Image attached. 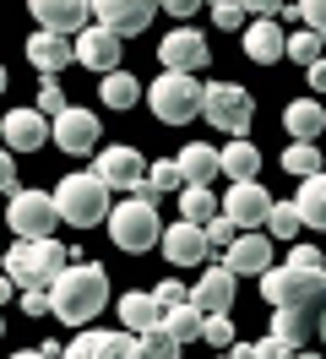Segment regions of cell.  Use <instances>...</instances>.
I'll use <instances>...</instances> for the list:
<instances>
[{"mask_svg": "<svg viewBox=\"0 0 326 359\" xmlns=\"http://www.w3.org/2000/svg\"><path fill=\"white\" fill-rule=\"evenodd\" d=\"M43 294H49V316H55V321L87 327V321L109 305V272L98 267V262H71Z\"/></svg>", "mask_w": 326, "mask_h": 359, "instance_id": "obj_1", "label": "cell"}, {"mask_svg": "<svg viewBox=\"0 0 326 359\" xmlns=\"http://www.w3.org/2000/svg\"><path fill=\"white\" fill-rule=\"evenodd\" d=\"M49 202H55V218L71 229H93V224H104V212H109V191L98 185V175L93 169H76V175H65L55 191H49Z\"/></svg>", "mask_w": 326, "mask_h": 359, "instance_id": "obj_2", "label": "cell"}, {"mask_svg": "<svg viewBox=\"0 0 326 359\" xmlns=\"http://www.w3.org/2000/svg\"><path fill=\"white\" fill-rule=\"evenodd\" d=\"M104 224H109V240L120 250H130V256H142V250L158 245V234H163V224H158V207H142V202H109L104 212Z\"/></svg>", "mask_w": 326, "mask_h": 359, "instance_id": "obj_3", "label": "cell"}, {"mask_svg": "<svg viewBox=\"0 0 326 359\" xmlns=\"http://www.w3.org/2000/svg\"><path fill=\"white\" fill-rule=\"evenodd\" d=\"M147 104L163 126H191V120H201V82H196V76L158 71V82L147 88Z\"/></svg>", "mask_w": 326, "mask_h": 359, "instance_id": "obj_4", "label": "cell"}, {"mask_svg": "<svg viewBox=\"0 0 326 359\" xmlns=\"http://www.w3.org/2000/svg\"><path fill=\"white\" fill-rule=\"evenodd\" d=\"M201 114H207V126H217V131L245 136L250 120H256V98L239 88V82H207L201 88Z\"/></svg>", "mask_w": 326, "mask_h": 359, "instance_id": "obj_5", "label": "cell"}, {"mask_svg": "<svg viewBox=\"0 0 326 359\" xmlns=\"http://www.w3.org/2000/svg\"><path fill=\"white\" fill-rule=\"evenodd\" d=\"M326 278L321 272H299V267H266L261 272V294L272 311H299V305H321Z\"/></svg>", "mask_w": 326, "mask_h": 359, "instance_id": "obj_6", "label": "cell"}, {"mask_svg": "<svg viewBox=\"0 0 326 359\" xmlns=\"http://www.w3.org/2000/svg\"><path fill=\"white\" fill-rule=\"evenodd\" d=\"M6 229L17 234V240H55V202H49V191H11V202H6Z\"/></svg>", "mask_w": 326, "mask_h": 359, "instance_id": "obj_7", "label": "cell"}, {"mask_svg": "<svg viewBox=\"0 0 326 359\" xmlns=\"http://www.w3.org/2000/svg\"><path fill=\"white\" fill-rule=\"evenodd\" d=\"M152 17H158V6H147V0H93V6H87V22L104 27L109 39H130V33H142Z\"/></svg>", "mask_w": 326, "mask_h": 359, "instance_id": "obj_8", "label": "cell"}, {"mask_svg": "<svg viewBox=\"0 0 326 359\" xmlns=\"http://www.w3.org/2000/svg\"><path fill=\"white\" fill-rule=\"evenodd\" d=\"M98 136H104V126H98V114L76 109V104H65L55 120H49V142L60 147V153H98Z\"/></svg>", "mask_w": 326, "mask_h": 359, "instance_id": "obj_9", "label": "cell"}, {"mask_svg": "<svg viewBox=\"0 0 326 359\" xmlns=\"http://www.w3.org/2000/svg\"><path fill=\"white\" fill-rule=\"evenodd\" d=\"M217 212H223V218H229L239 234H250V229L266 224V212H272V196H266V185H261V180H245V185H234V191H223Z\"/></svg>", "mask_w": 326, "mask_h": 359, "instance_id": "obj_10", "label": "cell"}, {"mask_svg": "<svg viewBox=\"0 0 326 359\" xmlns=\"http://www.w3.org/2000/svg\"><path fill=\"white\" fill-rule=\"evenodd\" d=\"M93 175H98V185L114 196V191H136V185L147 180V163H142V153H136V147H125V142H120V147H98Z\"/></svg>", "mask_w": 326, "mask_h": 359, "instance_id": "obj_11", "label": "cell"}, {"mask_svg": "<svg viewBox=\"0 0 326 359\" xmlns=\"http://www.w3.org/2000/svg\"><path fill=\"white\" fill-rule=\"evenodd\" d=\"M158 60H163V71H174V76H196V71L212 60V49H207V39H201L196 27H174L169 39L158 44Z\"/></svg>", "mask_w": 326, "mask_h": 359, "instance_id": "obj_12", "label": "cell"}, {"mask_svg": "<svg viewBox=\"0 0 326 359\" xmlns=\"http://www.w3.org/2000/svg\"><path fill=\"white\" fill-rule=\"evenodd\" d=\"M60 359H136V337L109 332V327H82L71 337V348H60Z\"/></svg>", "mask_w": 326, "mask_h": 359, "instance_id": "obj_13", "label": "cell"}, {"mask_svg": "<svg viewBox=\"0 0 326 359\" xmlns=\"http://www.w3.org/2000/svg\"><path fill=\"white\" fill-rule=\"evenodd\" d=\"M71 66H87V71H98V76L120 71V39H109L104 27L87 22L82 33L71 39Z\"/></svg>", "mask_w": 326, "mask_h": 359, "instance_id": "obj_14", "label": "cell"}, {"mask_svg": "<svg viewBox=\"0 0 326 359\" xmlns=\"http://www.w3.org/2000/svg\"><path fill=\"white\" fill-rule=\"evenodd\" d=\"M217 267L229 272V278H261V272L272 267V240H266L261 229H250V234H234V245H229V256H223Z\"/></svg>", "mask_w": 326, "mask_h": 359, "instance_id": "obj_15", "label": "cell"}, {"mask_svg": "<svg viewBox=\"0 0 326 359\" xmlns=\"http://www.w3.org/2000/svg\"><path fill=\"white\" fill-rule=\"evenodd\" d=\"M33 17H39V33H49V39H76L87 27V0H33L27 6Z\"/></svg>", "mask_w": 326, "mask_h": 359, "instance_id": "obj_16", "label": "cell"}, {"mask_svg": "<svg viewBox=\"0 0 326 359\" xmlns=\"http://www.w3.org/2000/svg\"><path fill=\"white\" fill-rule=\"evenodd\" d=\"M0 142H6V153H33V147L49 142V120L33 114V104H27V109H11L0 120Z\"/></svg>", "mask_w": 326, "mask_h": 359, "instance_id": "obj_17", "label": "cell"}, {"mask_svg": "<svg viewBox=\"0 0 326 359\" xmlns=\"http://www.w3.org/2000/svg\"><path fill=\"white\" fill-rule=\"evenodd\" d=\"M278 343L288 348H304V343H315L321 337V305H299V311H272V332Z\"/></svg>", "mask_w": 326, "mask_h": 359, "instance_id": "obj_18", "label": "cell"}, {"mask_svg": "<svg viewBox=\"0 0 326 359\" xmlns=\"http://www.w3.org/2000/svg\"><path fill=\"white\" fill-rule=\"evenodd\" d=\"M234 283H239V278H229L223 267H207L191 283V305L201 316H229V305H234Z\"/></svg>", "mask_w": 326, "mask_h": 359, "instance_id": "obj_19", "label": "cell"}, {"mask_svg": "<svg viewBox=\"0 0 326 359\" xmlns=\"http://www.w3.org/2000/svg\"><path fill=\"white\" fill-rule=\"evenodd\" d=\"M158 245H163V256H169L174 267H201L207 262V234L196 224H169L158 234Z\"/></svg>", "mask_w": 326, "mask_h": 359, "instance_id": "obj_20", "label": "cell"}, {"mask_svg": "<svg viewBox=\"0 0 326 359\" xmlns=\"http://www.w3.org/2000/svg\"><path fill=\"white\" fill-rule=\"evenodd\" d=\"M283 131L294 136V142H315L326 131V109L321 98H294L288 109H283Z\"/></svg>", "mask_w": 326, "mask_h": 359, "instance_id": "obj_21", "label": "cell"}, {"mask_svg": "<svg viewBox=\"0 0 326 359\" xmlns=\"http://www.w3.org/2000/svg\"><path fill=\"white\" fill-rule=\"evenodd\" d=\"M217 175H229L234 185L256 180L261 175V147H256V142H245V136H234V142L217 153Z\"/></svg>", "mask_w": 326, "mask_h": 359, "instance_id": "obj_22", "label": "cell"}, {"mask_svg": "<svg viewBox=\"0 0 326 359\" xmlns=\"http://www.w3.org/2000/svg\"><path fill=\"white\" fill-rule=\"evenodd\" d=\"M239 39H245V55H250L256 66H278V60H283V39H288V33H283L278 22H250Z\"/></svg>", "mask_w": 326, "mask_h": 359, "instance_id": "obj_23", "label": "cell"}, {"mask_svg": "<svg viewBox=\"0 0 326 359\" xmlns=\"http://www.w3.org/2000/svg\"><path fill=\"white\" fill-rule=\"evenodd\" d=\"M174 169H179V180H185V185H212V180H217V147L191 142V147H179Z\"/></svg>", "mask_w": 326, "mask_h": 359, "instance_id": "obj_24", "label": "cell"}, {"mask_svg": "<svg viewBox=\"0 0 326 359\" xmlns=\"http://www.w3.org/2000/svg\"><path fill=\"white\" fill-rule=\"evenodd\" d=\"M27 60H33V71H43V76L55 82V76L71 66V44H65V39H49V33H33V39H27Z\"/></svg>", "mask_w": 326, "mask_h": 359, "instance_id": "obj_25", "label": "cell"}, {"mask_svg": "<svg viewBox=\"0 0 326 359\" xmlns=\"http://www.w3.org/2000/svg\"><path fill=\"white\" fill-rule=\"evenodd\" d=\"M294 218H299V229H321V218H326V180L321 175H310V180H299V191H294Z\"/></svg>", "mask_w": 326, "mask_h": 359, "instance_id": "obj_26", "label": "cell"}, {"mask_svg": "<svg viewBox=\"0 0 326 359\" xmlns=\"http://www.w3.org/2000/svg\"><path fill=\"white\" fill-rule=\"evenodd\" d=\"M27 245H33V289H49L71 267V256H65L60 240H27Z\"/></svg>", "mask_w": 326, "mask_h": 359, "instance_id": "obj_27", "label": "cell"}, {"mask_svg": "<svg viewBox=\"0 0 326 359\" xmlns=\"http://www.w3.org/2000/svg\"><path fill=\"white\" fill-rule=\"evenodd\" d=\"M158 332L185 348V343H196V337H201V311H196L191 299H185V305H169V311L158 316Z\"/></svg>", "mask_w": 326, "mask_h": 359, "instance_id": "obj_28", "label": "cell"}, {"mask_svg": "<svg viewBox=\"0 0 326 359\" xmlns=\"http://www.w3.org/2000/svg\"><path fill=\"white\" fill-rule=\"evenodd\" d=\"M158 327V305H152V294H120V332L142 337Z\"/></svg>", "mask_w": 326, "mask_h": 359, "instance_id": "obj_29", "label": "cell"}, {"mask_svg": "<svg viewBox=\"0 0 326 359\" xmlns=\"http://www.w3.org/2000/svg\"><path fill=\"white\" fill-rule=\"evenodd\" d=\"M217 218V191L212 185H185V191H179V224H212Z\"/></svg>", "mask_w": 326, "mask_h": 359, "instance_id": "obj_30", "label": "cell"}, {"mask_svg": "<svg viewBox=\"0 0 326 359\" xmlns=\"http://www.w3.org/2000/svg\"><path fill=\"white\" fill-rule=\"evenodd\" d=\"M98 98H104L109 109H130V104L142 98V82H136L130 71H109L104 82H98Z\"/></svg>", "mask_w": 326, "mask_h": 359, "instance_id": "obj_31", "label": "cell"}, {"mask_svg": "<svg viewBox=\"0 0 326 359\" xmlns=\"http://www.w3.org/2000/svg\"><path fill=\"white\" fill-rule=\"evenodd\" d=\"M283 169H288V175H299V180L321 175V147H315V142H294V147L283 153Z\"/></svg>", "mask_w": 326, "mask_h": 359, "instance_id": "obj_32", "label": "cell"}, {"mask_svg": "<svg viewBox=\"0 0 326 359\" xmlns=\"http://www.w3.org/2000/svg\"><path fill=\"white\" fill-rule=\"evenodd\" d=\"M261 234H266V240H288V245H294V234H299V218H294V207H288V202H272V212H266Z\"/></svg>", "mask_w": 326, "mask_h": 359, "instance_id": "obj_33", "label": "cell"}, {"mask_svg": "<svg viewBox=\"0 0 326 359\" xmlns=\"http://www.w3.org/2000/svg\"><path fill=\"white\" fill-rule=\"evenodd\" d=\"M147 185H152V196H179V191H185V180H179V169H174V158H158V163H152Z\"/></svg>", "mask_w": 326, "mask_h": 359, "instance_id": "obj_34", "label": "cell"}, {"mask_svg": "<svg viewBox=\"0 0 326 359\" xmlns=\"http://www.w3.org/2000/svg\"><path fill=\"white\" fill-rule=\"evenodd\" d=\"M283 55L299 60V66H315V60H321V33H294V39H283Z\"/></svg>", "mask_w": 326, "mask_h": 359, "instance_id": "obj_35", "label": "cell"}, {"mask_svg": "<svg viewBox=\"0 0 326 359\" xmlns=\"http://www.w3.org/2000/svg\"><path fill=\"white\" fill-rule=\"evenodd\" d=\"M136 359H179V343H169V337L152 327V332L136 337Z\"/></svg>", "mask_w": 326, "mask_h": 359, "instance_id": "obj_36", "label": "cell"}, {"mask_svg": "<svg viewBox=\"0 0 326 359\" xmlns=\"http://www.w3.org/2000/svg\"><path fill=\"white\" fill-rule=\"evenodd\" d=\"M201 337L212 348H234V321L229 316H201Z\"/></svg>", "mask_w": 326, "mask_h": 359, "instance_id": "obj_37", "label": "cell"}, {"mask_svg": "<svg viewBox=\"0 0 326 359\" xmlns=\"http://www.w3.org/2000/svg\"><path fill=\"white\" fill-rule=\"evenodd\" d=\"M245 17H250V6H239V0H217L212 6V22L229 27V33H245Z\"/></svg>", "mask_w": 326, "mask_h": 359, "instance_id": "obj_38", "label": "cell"}, {"mask_svg": "<svg viewBox=\"0 0 326 359\" xmlns=\"http://www.w3.org/2000/svg\"><path fill=\"white\" fill-rule=\"evenodd\" d=\"M60 109H65V93H60V82H49V76H43L39 98H33V114H43V120H55Z\"/></svg>", "mask_w": 326, "mask_h": 359, "instance_id": "obj_39", "label": "cell"}, {"mask_svg": "<svg viewBox=\"0 0 326 359\" xmlns=\"http://www.w3.org/2000/svg\"><path fill=\"white\" fill-rule=\"evenodd\" d=\"M201 234H207V250H229V245H234V234H239V229L229 224L223 212H217L212 224H201Z\"/></svg>", "mask_w": 326, "mask_h": 359, "instance_id": "obj_40", "label": "cell"}, {"mask_svg": "<svg viewBox=\"0 0 326 359\" xmlns=\"http://www.w3.org/2000/svg\"><path fill=\"white\" fill-rule=\"evenodd\" d=\"M185 299H191V289H185V283H174V278H163V283L152 289V305H158V316L169 311V305H185Z\"/></svg>", "mask_w": 326, "mask_h": 359, "instance_id": "obj_41", "label": "cell"}, {"mask_svg": "<svg viewBox=\"0 0 326 359\" xmlns=\"http://www.w3.org/2000/svg\"><path fill=\"white\" fill-rule=\"evenodd\" d=\"M283 267H299V272H321V250L315 245H288V262Z\"/></svg>", "mask_w": 326, "mask_h": 359, "instance_id": "obj_42", "label": "cell"}, {"mask_svg": "<svg viewBox=\"0 0 326 359\" xmlns=\"http://www.w3.org/2000/svg\"><path fill=\"white\" fill-rule=\"evenodd\" d=\"M294 17L304 22V33H321V27H326V11H321V0H304V6H294Z\"/></svg>", "mask_w": 326, "mask_h": 359, "instance_id": "obj_43", "label": "cell"}, {"mask_svg": "<svg viewBox=\"0 0 326 359\" xmlns=\"http://www.w3.org/2000/svg\"><path fill=\"white\" fill-rule=\"evenodd\" d=\"M250 359H294V348H288V343H278V337H261L256 348H250Z\"/></svg>", "mask_w": 326, "mask_h": 359, "instance_id": "obj_44", "label": "cell"}, {"mask_svg": "<svg viewBox=\"0 0 326 359\" xmlns=\"http://www.w3.org/2000/svg\"><path fill=\"white\" fill-rule=\"evenodd\" d=\"M22 311L43 316V311H49V294H43V289H22Z\"/></svg>", "mask_w": 326, "mask_h": 359, "instance_id": "obj_45", "label": "cell"}, {"mask_svg": "<svg viewBox=\"0 0 326 359\" xmlns=\"http://www.w3.org/2000/svg\"><path fill=\"white\" fill-rule=\"evenodd\" d=\"M0 191H17V158L0 147Z\"/></svg>", "mask_w": 326, "mask_h": 359, "instance_id": "obj_46", "label": "cell"}, {"mask_svg": "<svg viewBox=\"0 0 326 359\" xmlns=\"http://www.w3.org/2000/svg\"><path fill=\"white\" fill-rule=\"evenodd\" d=\"M11 294H17V289H11V283H6V278H0V305H6V299H11Z\"/></svg>", "mask_w": 326, "mask_h": 359, "instance_id": "obj_47", "label": "cell"}, {"mask_svg": "<svg viewBox=\"0 0 326 359\" xmlns=\"http://www.w3.org/2000/svg\"><path fill=\"white\" fill-rule=\"evenodd\" d=\"M294 359H321V354H315V348H294Z\"/></svg>", "mask_w": 326, "mask_h": 359, "instance_id": "obj_48", "label": "cell"}, {"mask_svg": "<svg viewBox=\"0 0 326 359\" xmlns=\"http://www.w3.org/2000/svg\"><path fill=\"white\" fill-rule=\"evenodd\" d=\"M11 359H43V354H39V348H22V354H11Z\"/></svg>", "mask_w": 326, "mask_h": 359, "instance_id": "obj_49", "label": "cell"}, {"mask_svg": "<svg viewBox=\"0 0 326 359\" xmlns=\"http://www.w3.org/2000/svg\"><path fill=\"white\" fill-rule=\"evenodd\" d=\"M0 93H6V66H0Z\"/></svg>", "mask_w": 326, "mask_h": 359, "instance_id": "obj_50", "label": "cell"}, {"mask_svg": "<svg viewBox=\"0 0 326 359\" xmlns=\"http://www.w3.org/2000/svg\"><path fill=\"white\" fill-rule=\"evenodd\" d=\"M0 337H6V321H0Z\"/></svg>", "mask_w": 326, "mask_h": 359, "instance_id": "obj_51", "label": "cell"}]
</instances>
